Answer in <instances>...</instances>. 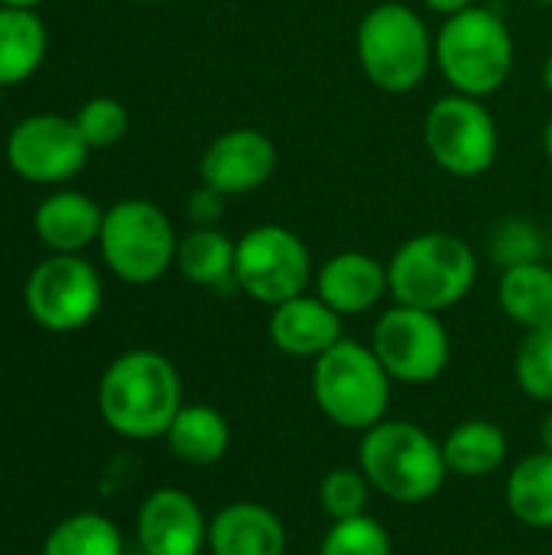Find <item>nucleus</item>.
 <instances>
[{
	"label": "nucleus",
	"mask_w": 552,
	"mask_h": 555,
	"mask_svg": "<svg viewBox=\"0 0 552 555\" xmlns=\"http://www.w3.org/2000/svg\"><path fill=\"white\" fill-rule=\"evenodd\" d=\"M23 302L39 328L65 335L94 322L104 302V286L94 263L81 254H49L29 270Z\"/></svg>",
	"instance_id": "9b49d317"
},
{
	"label": "nucleus",
	"mask_w": 552,
	"mask_h": 555,
	"mask_svg": "<svg viewBox=\"0 0 552 555\" xmlns=\"http://www.w3.org/2000/svg\"><path fill=\"white\" fill-rule=\"evenodd\" d=\"M423 143L442 172L455 179H478L498 163L501 130L482 98L452 91L429 104L423 120Z\"/></svg>",
	"instance_id": "6e6552de"
},
{
	"label": "nucleus",
	"mask_w": 552,
	"mask_h": 555,
	"mask_svg": "<svg viewBox=\"0 0 552 555\" xmlns=\"http://www.w3.org/2000/svg\"><path fill=\"white\" fill-rule=\"evenodd\" d=\"M342 322L345 319L332 306H325L316 293H303L270 309L267 332L280 354L316 361L345 338Z\"/></svg>",
	"instance_id": "dca6fc26"
},
{
	"label": "nucleus",
	"mask_w": 552,
	"mask_h": 555,
	"mask_svg": "<svg viewBox=\"0 0 552 555\" xmlns=\"http://www.w3.org/2000/svg\"><path fill=\"white\" fill-rule=\"evenodd\" d=\"M104 208L75 189H59L46 195L33 211V234L49 254H81L101 237Z\"/></svg>",
	"instance_id": "f3484780"
},
{
	"label": "nucleus",
	"mask_w": 552,
	"mask_h": 555,
	"mask_svg": "<svg viewBox=\"0 0 552 555\" xmlns=\"http://www.w3.org/2000/svg\"><path fill=\"white\" fill-rule=\"evenodd\" d=\"M543 88H547V94L552 98V52L547 55V62H543Z\"/></svg>",
	"instance_id": "c9c22d12"
},
{
	"label": "nucleus",
	"mask_w": 552,
	"mask_h": 555,
	"mask_svg": "<svg viewBox=\"0 0 552 555\" xmlns=\"http://www.w3.org/2000/svg\"><path fill=\"white\" fill-rule=\"evenodd\" d=\"M514 36L504 16L491 7H468L436 33V68L452 91L468 98H491L514 72Z\"/></svg>",
	"instance_id": "39448f33"
},
{
	"label": "nucleus",
	"mask_w": 552,
	"mask_h": 555,
	"mask_svg": "<svg viewBox=\"0 0 552 555\" xmlns=\"http://www.w3.org/2000/svg\"><path fill=\"white\" fill-rule=\"evenodd\" d=\"M3 94H7V88L0 85V107H3Z\"/></svg>",
	"instance_id": "4c0bfd02"
},
{
	"label": "nucleus",
	"mask_w": 552,
	"mask_h": 555,
	"mask_svg": "<svg viewBox=\"0 0 552 555\" xmlns=\"http://www.w3.org/2000/svg\"><path fill=\"white\" fill-rule=\"evenodd\" d=\"M394 380L371 345L342 338L312 361V397L322 416L342 429L368 433L387 420Z\"/></svg>",
	"instance_id": "423d86ee"
},
{
	"label": "nucleus",
	"mask_w": 552,
	"mask_h": 555,
	"mask_svg": "<svg viewBox=\"0 0 552 555\" xmlns=\"http://www.w3.org/2000/svg\"><path fill=\"white\" fill-rule=\"evenodd\" d=\"M508 511L530 530H552V455L534 452L521 459L508 475Z\"/></svg>",
	"instance_id": "b1692460"
},
{
	"label": "nucleus",
	"mask_w": 552,
	"mask_h": 555,
	"mask_svg": "<svg viewBox=\"0 0 552 555\" xmlns=\"http://www.w3.org/2000/svg\"><path fill=\"white\" fill-rule=\"evenodd\" d=\"M543 153H547V163L552 166V114L550 120H547V127H543Z\"/></svg>",
	"instance_id": "f704fd0d"
},
{
	"label": "nucleus",
	"mask_w": 552,
	"mask_h": 555,
	"mask_svg": "<svg viewBox=\"0 0 552 555\" xmlns=\"http://www.w3.org/2000/svg\"><path fill=\"white\" fill-rule=\"evenodd\" d=\"M501 312L524 332L552 325V267L547 260L501 270L498 280Z\"/></svg>",
	"instance_id": "412c9836"
},
{
	"label": "nucleus",
	"mask_w": 552,
	"mask_h": 555,
	"mask_svg": "<svg viewBox=\"0 0 552 555\" xmlns=\"http://www.w3.org/2000/svg\"><path fill=\"white\" fill-rule=\"evenodd\" d=\"M540 446H543V452L552 455V410L543 416V423H540Z\"/></svg>",
	"instance_id": "473e14b6"
},
{
	"label": "nucleus",
	"mask_w": 552,
	"mask_h": 555,
	"mask_svg": "<svg viewBox=\"0 0 552 555\" xmlns=\"http://www.w3.org/2000/svg\"><path fill=\"white\" fill-rule=\"evenodd\" d=\"M49 52V33L36 10L0 7V85L13 88L33 78Z\"/></svg>",
	"instance_id": "aec40b11"
},
{
	"label": "nucleus",
	"mask_w": 552,
	"mask_h": 555,
	"mask_svg": "<svg viewBox=\"0 0 552 555\" xmlns=\"http://www.w3.org/2000/svg\"><path fill=\"white\" fill-rule=\"evenodd\" d=\"M319 555H394V543L377 517L361 514L351 520H332Z\"/></svg>",
	"instance_id": "cd10ccee"
},
{
	"label": "nucleus",
	"mask_w": 552,
	"mask_h": 555,
	"mask_svg": "<svg viewBox=\"0 0 552 555\" xmlns=\"http://www.w3.org/2000/svg\"><path fill=\"white\" fill-rule=\"evenodd\" d=\"M169 452L195 468H208L218 465L228 449H231V426L228 420L205 403H189L176 413L169 433L163 436Z\"/></svg>",
	"instance_id": "6ab92c4d"
},
{
	"label": "nucleus",
	"mask_w": 552,
	"mask_h": 555,
	"mask_svg": "<svg viewBox=\"0 0 552 555\" xmlns=\"http://www.w3.org/2000/svg\"><path fill=\"white\" fill-rule=\"evenodd\" d=\"M358 468L371 488L394 504H423L446 485L442 442L410 420H384L361 433Z\"/></svg>",
	"instance_id": "20e7f679"
},
{
	"label": "nucleus",
	"mask_w": 552,
	"mask_h": 555,
	"mask_svg": "<svg viewBox=\"0 0 552 555\" xmlns=\"http://www.w3.org/2000/svg\"><path fill=\"white\" fill-rule=\"evenodd\" d=\"M355 55L374 88L387 94H410L436 65V36L416 7L403 0H381L358 20Z\"/></svg>",
	"instance_id": "f03ea898"
},
{
	"label": "nucleus",
	"mask_w": 552,
	"mask_h": 555,
	"mask_svg": "<svg viewBox=\"0 0 552 555\" xmlns=\"http://www.w3.org/2000/svg\"><path fill=\"white\" fill-rule=\"evenodd\" d=\"M537 7H552V0H534Z\"/></svg>",
	"instance_id": "e433bc0d"
},
{
	"label": "nucleus",
	"mask_w": 552,
	"mask_h": 555,
	"mask_svg": "<svg viewBox=\"0 0 552 555\" xmlns=\"http://www.w3.org/2000/svg\"><path fill=\"white\" fill-rule=\"evenodd\" d=\"M550 247H552V228H550Z\"/></svg>",
	"instance_id": "ea45409f"
},
{
	"label": "nucleus",
	"mask_w": 552,
	"mask_h": 555,
	"mask_svg": "<svg viewBox=\"0 0 552 555\" xmlns=\"http://www.w3.org/2000/svg\"><path fill=\"white\" fill-rule=\"evenodd\" d=\"M371 481L361 468H332L322 485H319V501L322 511L332 520H351L368 514V501H371Z\"/></svg>",
	"instance_id": "c85d7f7f"
},
{
	"label": "nucleus",
	"mask_w": 552,
	"mask_h": 555,
	"mask_svg": "<svg viewBox=\"0 0 552 555\" xmlns=\"http://www.w3.org/2000/svg\"><path fill=\"white\" fill-rule=\"evenodd\" d=\"M550 250V231H543L534 218H524V215L498 218L485 234V257L498 270L540 263L547 260Z\"/></svg>",
	"instance_id": "393cba45"
},
{
	"label": "nucleus",
	"mask_w": 552,
	"mask_h": 555,
	"mask_svg": "<svg viewBox=\"0 0 552 555\" xmlns=\"http://www.w3.org/2000/svg\"><path fill=\"white\" fill-rule=\"evenodd\" d=\"M140 3H169V0H140Z\"/></svg>",
	"instance_id": "58836bf2"
},
{
	"label": "nucleus",
	"mask_w": 552,
	"mask_h": 555,
	"mask_svg": "<svg viewBox=\"0 0 552 555\" xmlns=\"http://www.w3.org/2000/svg\"><path fill=\"white\" fill-rule=\"evenodd\" d=\"M182 406V377L159 351H124L101 374L98 413L124 439H163Z\"/></svg>",
	"instance_id": "f257e3e1"
},
{
	"label": "nucleus",
	"mask_w": 552,
	"mask_h": 555,
	"mask_svg": "<svg viewBox=\"0 0 552 555\" xmlns=\"http://www.w3.org/2000/svg\"><path fill=\"white\" fill-rule=\"evenodd\" d=\"M0 7H16V10H39L42 0H0Z\"/></svg>",
	"instance_id": "72a5a7b5"
},
{
	"label": "nucleus",
	"mask_w": 552,
	"mask_h": 555,
	"mask_svg": "<svg viewBox=\"0 0 552 555\" xmlns=\"http://www.w3.org/2000/svg\"><path fill=\"white\" fill-rule=\"evenodd\" d=\"M514 380L530 400L552 403V325L524 332L514 354Z\"/></svg>",
	"instance_id": "bb28decb"
},
{
	"label": "nucleus",
	"mask_w": 552,
	"mask_h": 555,
	"mask_svg": "<svg viewBox=\"0 0 552 555\" xmlns=\"http://www.w3.org/2000/svg\"><path fill=\"white\" fill-rule=\"evenodd\" d=\"M286 543L283 520L257 501H234L208 524L211 555H286Z\"/></svg>",
	"instance_id": "a211bd4d"
},
{
	"label": "nucleus",
	"mask_w": 552,
	"mask_h": 555,
	"mask_svg": "<svg viewBox=\"0 0 552 555\" xmlns=\"http://www.w3.org/2000/svg\"><path fill=\"white\" fill-rule=\"evenodd\" d=\"M234 254L238 241H231L221 228H192L179 237L176 270L202 289H228L234 283Z\"/></svg>",
	"instance_id": "4be33fe9"
},
{
	"label": "nucleus",
	"mask_w": 552,
	"mask_h": 555,
	"mask_svg": "<svg viewBox=\"0 0 552 555\" xmlns=\"http://www.w3.org/2000/svg\"><path fill=\"white\" fill-rule=\"evenodd\" d=\"M508 452H511L508 436L491 420H465L442 442V455H446L449 472L462 475V478L495 475L508 462Z\"/></svg>",
	"instance_id": "5701e85b"
},
{
	"label": "nucleus",
	"mask_w": 552,
	"mask_h": 555,
	"mask_svg": "<svg viewBox=\"0 0 552 555\" xmlns=\"http://www.w3.org/2000/svg\"><path fill=\"white\" fill-rule=\"evenodd\" d=\"M75 124H78V130H81V137H85V143L91 150H107V146H114V143H120L127 137L130 114L117 98L94 94L78 107Z\"/></svg>",
	"instance_id": "c756f323"
},
{
	"label": "nucleus",
	"mask_w": 552,
	"mask_h": 555,
	"mask_svg": "<svg viewBox=\"0 0 552 555\" xmlns=\"http://www.w3.org/2000/svg\"><path fill=\"white\" fill-rule=\"evenodd\" d=\"M423 7H429L433 13H442V16H455L468 7H475V0H420Z\"/></svg>",
	"instance_id": "2f4dec72"
},
{
	"label": "nucleus",
	"mask_w": 552,
	"mask_h": 555,
	"mask_svg": "<svg viewBox=\"0 0 552 555\" xmlns=\"http://www.w3.org/2000/svg\"><path fill=\"white\" fill-rule=\"evenodd\" d=\"M387 280L394 302L442 315L475 289L478 257L459 234L423 231L394 250L387 260Z\"/></svg>",
	"instance_id": "7ed1b4c3"
},
{
	"label": "nucleus",
	"mask_w": 552,
	"mask_h": 555,
	"mask_svg": "<svg viewBox=\"0 0 552 555\" xmlns=\"http://www.w3.org/2000/svg\"><path fill=\"white\" fill-rule=\"evenodd\" d=\"M371 348L394 384H436L452 361V338L439 312L394 302L371 332Z\"/></svg>",
	"instance_id": "9d476101"
},
{
	"label": "nucleus",
	"mask_w": 552,
	"mask_h": 555,
	"mask_svg": "<svg viewBox=\"0 0 552 555\" xmlns=\"http://www.w3.org/2000/svg\"><path fill=\"white\" fill-rule=\"evenodd\" d=\"M98 247L101 260L120 283L150 286L176 267L179 234L156 202L120 198L104 208Z\"/></svg>",
	"instance_id": "0eeeda50"
},
{
	"label": "nucleus",
	"mask_w": 552,
	"mask_h": 555,
	"mask_svg": "<svg viewBox=\"0 0 552 555\" xmlns=\"http://www.w3.org/2000/svg\"><path fill=\"white\" fill-rule=\"evenodd\" d=\"M137 543L143 555H202L208 520L192 494L159 488L137 511Z\"/></svg>",
	"instance_id": "4468645a"
},
{
	"label": "nucleus",
	"mask_w": 552,
	"mask_h": 555,
	"mask_svg": "<svg viewBox=\"0 0 552 555\" xmlns=\"http://www.w3.org/2000/svg\"><path fill=\"white\" fill-rule=\"evenodd\" d=\"M316 296L332 306L342 319L371 312L384 296H390L387 263L364 250H342L332 254L316 270Z\"/></svg>",
	"instance_id": "2eb2a0df"
},
{
	"label": "nucleus",
	"mask_w": 552,
	"mask_h": 555,
	"mask_svg": "<svg viewBox=\"0 0 552 555\" xmlns=\"http://www.w3.org/2000/svg\"><path fill=\"white\" fill-rule=\"evenodd\" d=\"M316 280L306 241L286 224H254L238 237L234 283L260 306H280L309 293Z\"/></svg>",
	"instance_id": "1a4fd4ad"
},
{
	"label": "nucleus",
	"mask_w": 552,
	"mask_h": 555,
	"mask_svg": "<svg viewBox=\"0 0 552 555\" xmlns=\"http://www.w3.org/2000/svg\"><path fill=\"white\" fill-rule=\"evenodd\" d=\"M224 202L228 195H221L218 189L198 185L185 202V215L195 228H218V221L224 218Z\"/></svg>",
	"instance_id": "7c9ffc66"
},
{
	"label": "nucleus",
	"mask_w": 552,
	"mask_h": 555,
	"mask_svg": "<svg viewBox=\"0 0 552 555\" xmlns=\"http://www.w3.org/2000/svg\"><path fill=\"white\" fill-rule=\"evenodd\" d=\"M273 172L277 146L257 127H234L218 133L198 159V182L218 189L228 198L264 189Z\"/></svg>",
	"instance_id": "ddd939ff"
},
{
	"label": "nucleus",
	"mask_w": 552,
	"mask_h": 555,
	"mask_svg": "<svg viewBox=\"0 0 552 555\" xmlns=\"http://www.w3.org/2000/svg\"><path fill=\"white\" fill-rule=\"evenodd\" d=\"M42 555H124V537L104 514H72L52 527Z\"/></svg>",
	"instance_id": "a878e982"
},
{
	"label": "nucleus",
	"mask_w": 552,
	"mask_h": 555,
	"mask_svg": "<svg viewBox=\"0 0 552 555\" xmlns=\"http://www.w3.org/2000/svg\"><path fill=\"white\" fill-rule=\"evenodd\" d=\"M91 146L85 143L75 117L29 114L3 143V156L13 176L33 185H55L75 179L88 163Z\"/></svg>",
	"instance_id": "f8f14e48"
}]
</instances>
